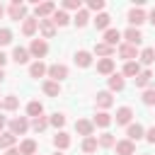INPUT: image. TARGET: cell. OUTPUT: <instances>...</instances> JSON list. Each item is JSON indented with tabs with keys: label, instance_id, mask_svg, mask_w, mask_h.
<instances>
[{
	"label": "cell",
	"instance_id": "obj_1",
	"mask_svg": "<svg viewBox=\"0 0 155 155\" xmlns=\"http://www.w3.org/2000/svg\"><path fill=\"white\" fill-rule=\"evenodd\" d=\"M29 53L34 56V58H44L46 53H48V44L44 41V39H31V44H29Z\"/></svg>",
	"mask_w": 155,
	"mask_h": 155
},
{
	"label": "cell",
	"instance_id": "obj_2",
	"mask_svg": "<svg viewBox=\"0 0 155 155\" xmlns=\"http://www.w3.org/2000/svg\"><path fill=\"white\" fill-rule=\"evenodd\" d=\"M53 82H61L63 78H68V68L65 65H61V63H53V65H48V73H46Z\"/></svg>",
	"mask_w": 155,
	"mask_h": 155
},
{
	"label": "cell",
	"instance_id": "obj_3",
	"mask_svg": "<svg viewBox=\"0 0 155 155\" xmlns=\"http://www.w3.org/2000/svg\"><path fill=\"white\" fill-rule=\"evenodd\" d=\"M27 128H29V121H27L24 116H17V119H12V121H10V133H15V136L27 133Z\"/></svg>",
	"mask_w": 155,
	"mask_h": 155
},
{
	"label": "cell",
	"instance_id": "obj_4",
	"mask_svg": "<svg viewBox=\"0 0 155 155\" xmlns=\"http://www.w3.org/2000/svg\"><path fill=\"white\" fill-rule=\"evenodd\" d=\"M10 17H12V19H27V5L19 2V0H12V5H10Z\"/></svg>",
	"mask_w": 155,
	"mask_h": 155
},
{
	"label": "cell",
	"instance_id": "obj_5",
	"mask_svg": "<svg viewBox=\"0 0 155 155\" xmlns=\"http://www.w3.org/2000/svg\"><path fill=\"white\" fill-rule=\"evenodd\" d=\"M75 131H78L80 136L90 138V136H92V131H94V124H92V121H87V119H78V121H75Z\"/></svg>",
	"mask_w": 155,
	"mask_h": 155
},
{
	"label": "cell",
	"instance_id": "obj_6",
	"mask_svg": "<svg viewBox=\"0 0 155 155\" xmlns=\"http://www.w3.org/2000/svg\"><path fill=\"white\" fill-rule=\"evenodd\" d=\"M124 36H126V44H131V46H138V44L143 41L140 29H136V27H128V29L124 31Z\"/></svg>",
	"mask_w": 155,
	"mask_h": 155
},
{
	"label": "cell",
	"instance_id": "obj_7",
	"mask_svg": "<svg viewBox=\"0 0 155 155\" xmlns=\"http://www.w3.org/2000/svg\"><path fill=\"white\" fill-rule=\"evenodd\" d=\"M126 136H128V140H140L143 136H145V128L140 126V124H128V128H126Z\"/></svg>",
	"mask_w": 155,
	"mask_h": 155
},
{
	"label": "cell",
	"instance_id": "obj_8",
	"mask_svg": "<svg viewBox=\"0 0 155 155\" xmlns=\"http://www.w3.org/2000/svg\"><path fill=\"white\" fill-rule=\"evenodd\" d=\"M114 148H116V153H119V155H133V153H136V143H133V140H128V138H126V140H116V145H114Z\"/></svg>",
	"mask_w": 155,
	"mask_h": 155
},
{
	"label": "cell",
	"instance_id": "obj_9",
	"mask_svg": "<svg viewBox=\"0 0 155 155\" xmlns=\"http://www.w3.org/2000/svg\"><path fill=\"white\" fill-rule=\"evenodd\" d=\"M53 12H56V5H53V2H41V5H36V10H34L36 19H44V17L53 15Z\"/></svg>",
	"mask_w": 155,
	"mask_h": 155
},
{
	"label": "cell",
	"instance_id": "obj_10",
	"mask_svg": "<svg viewBox=\"0 0 155 155\" xmlns=\"http://www.w3.org/2000/svg\"><path fill=\"white\" fill-rule=\"evenodd\" d=\"M148 17H145V12L140 10V7H133L131 12H128V22H131V27H136L138 29V24H143Z\"/></svg>",
	"mask_w": 155,
	"mask_h": 155
},
{
	"label": "cell",
	"instance_id": "obj_11",
	"mask_svg": "<svg viewBox=\"0 0 155 155\" xmlns=\"http://www.w3.org/2000/svg\"><path fill=\"white\" fill-rule=\"evenodd\" d=\"M39 31L44 34V39H51L56 34V24L53 19H39Z\"/></svg>",
	"mask_w": 155,
	"mask_h": 155
},
{
	"label": "cell",
	"instance_id": "obj_12",
	"mask_svg": "<svg viewBox=\"0 0 155 155\" xmlns=\"http://www.w3.org/2000/svg\"><path fill=\"white\" fill-rule=\"evenodd\" d=\"M36 29H39V19H36V17H27L24 24H22V34H24V36H31Z\"/></svg>",
	"mask_w": 155,
	"mask_h": 155
},
{
	"label": "cell",
	"instance_id": "obj_13",
	"mask_svg": "<svg viewBox=\"0 0 155 155\" xmlns=\"http://www.w3.org/2000/svg\"><path fill=\"white\" fill-rule=\"evenodd\" d=\"M131 116H133V109L131 107H121V109H116V124H131Z\"/></svg>",
	"mask_w": 155,
	"mask_h": 155
},
{
	"label": "cell",
	"instance_id": "obj_14",
	"mask_svg": "<svg viewBox=\"0 0 155 155\" xmlns=\"http://www.w3.org/2000/svg\"><path fill=\"white\" fill-rule=\"evenodd\" d=\"M15 143H17V136L15 133H0V150H10V148H15Z\"/></svg>",
	"mask_w": 155,
	"mask_h": 155
},
{
	"label": "cell",
	"instance_id": "obj_15",
	"mask_svg": "<svg viewBox=\"0 0 155 155\" xmlns=\"http://www.w3.org/2000/svg\"><path fill=\"white\" fill-rule=\"evenodd\" d=\"M119 56L128 63V61H133L136 58V46H131V44H121L119 46Z\"/></svg>",
	"mask_w": 155,
	"mask_h": 155
},
{
	"label": "cell",
	"instance_id": "obj_16",
	"mask_svg": "<svg viewBox=\"0 0 155 155\" xmlns=\"http://www.w3.org/2000/svg\"><path fill=\"white\" fill-rule=\"evenodd\" d=\"M5 111H15L17 107H19V97L17 94H7V97H2V104H0Z\"/></svg>",
	"mask_w": 155,
	"mask_h": 155
},
{
	"label": "cell",
	"instance_id": "obj_17",
	"mask_svg": "<svg viewBox=\"0 0 155 155\" xmlns=\"http://www.w3.org/2000/svg\"><path fill=\"white\" fill-rule=\"evenodd\" d=\"M27 114H29L31 119H36V116H44V104H41L39 99L29 102V104H27Z\"/></svg>",
	"mask_w": 155,
	"mask_h": 155
},
{
	"label": "cell",
	"instance_id": "obj_18",
	"mask_svg": "<svg viewBox=\"0 0 155 155\" xmlns=\"http://www.w3.org/2000/svg\"><path fill=\"white\" fill-rule=\"evenodd\" d=\"M29 56H31V53H29V48H22V46H17V48L12 51V61H15V63H27V61H29Z\"/></svg>",
	"mask_w": 155,
	"mask_h": 155
},
{
	"label": "cell",
	"instance_id": "obj_19",
	"mask_svg": "<svg viewBox=\"0 0 155 155\" xmlns=\"http://www.w3.org/2000/svg\"><path fill=\"white\" fill-rule=\"evenodd\" d=\"M75 63H78L80 68L92 65V53H90V51H78V53H75Z\"/></svg>",
	"mask_w": 155,
	"mask_h": 155
},
{
	"label": "cell",
	"instance_id": "obj_20",
	"mask_svg": "<svg viewBox=\"0 0 155 155\" xmlns=\"http://www.w3.org/2000/svg\"><path fill=\"white\" fill-rule=\"evenodd\" d=\"M97 70H99L102 75H114V61H111V58H102V61L97 63Z\"/></svg>",
	"mask_w": 155,
	"mask_h": 155
},
{
	"label": "cell",
	"instance_id": "obj_21",
	"mask_svg": "<svg viewBox=\"0 0 155 155\" xmlns=\"http://www.w3.org/2000/svg\"><path fill=\"white\" fill-rule=\"evenodd\" d=\"M46 73H48V68H46L41 61H36V63L29 65V75H31V78H44Z\"/></svg>",
	"mask_w": 155,
	"mask_h": 155
},
{
	"label": "cell",
	"instance_id": "obj_22",
	"mask_svg": "<svg viewBox=\"0 0 155 155\" xmlns=\"http://www.w3.org/2000/svg\"><path fill=\"white\" fill-rule=\"evenodd\" d=\"M124 75H128V78H138V75H140V63H138V61H128V63L124 65Z\"/></svg>",
	"mask_w": 155,
	"mask_h": 155
},
{
	"label": "cell",
	"instance_id": "obj_23",
	"mask_svg": "<svg viewBox=\"0 0 155 155\" xmlns=\"http://www.w3.org/2000/svg\"><path fill=\"white\" fill-rule=\"evenodd\" d=\"M53 145H56L58 150H65V148L70 145V136H68V133H63V131H61V133H56V136H53Z\"/></svg>",
	"mask_w": 155,
	"mask_h": 155
},
{
	"label": "cell",
	"instance_id": "obj_24",
	"mask_svg": "<svg viewBox=\"0 0 155 155\" xmlns=\"http://www.w3.org/2000/svg\"><path fill=\"white\" fill-rule=\"evenodd\" d=\"M19 153L22 155H36V140H31V138L22 140L19 143Z\"/></svg>",
	"mask_w": 155,
	"mask_h": 155
},
{
	"label": "cell",
	"instance_id": "obj_25",
	"mask_svg": "<svg viewBox=\"0 0 155 155\" xmlns=\"http://www.w3.org/2000/svg\"><path fill=\"white\" fill-rule=\"evenodd\" d=\"M119 39H121V31H119V29H107V31H104V44L116 46V44H119Z\"/></svg>",
	"mask_w": 155,
	"mask_h": 155
},
{
	"label": "cell",
	"instance_id": "obj_26",
	"mask_svg": "<svg viewBox=\"0 0 155 155\" xmlns=\"http://www.w3.org/2000/svg\"><path fill=\"white\" fill-rule=\"evenodd\" d=\"M109 90H111V92L124 90V75H121V73H114V75L109 78Z\"/></svg>",
	"mask_w": 155,
	"mask_h": 155
},
{
	"label": "cell",
	"instance_id": "obj_27",
	"mask_svg": "<svg viewBox=\"0 0 155 155\" xmlns=\"http://www.w3.org/2000/svg\"><path fill=\"white\" fill-rule=\"evenodd\" d=\"M51 19H53V24H56V27H65V24L70 22V17H68V12H63V10H56Z\"/></svg>",
	"mask_w": 155,
	"mask_h": 155
},
{
	"label": "cell",
	"instance_id": "obj_28",
	"mask_svg": "<svg viewBox=\"0 0 155 155\" xmlns=\"http://www.w3.org/2000/svg\"><path fill=\"white\" fill-rule=\"evenodd\" d=\"M109 22H111V17H109L107 12H99V15L94 17V27H97V29H104V31H107V29H109Z\"/></svg>",
	"mask_w": 155,
	"mask_h": 155
},
{
	"label": "cell",
	"instance_id": "obj_29",
	"mask_svg": "<svg viewBox=\"0 0 155 155\" xmlns=\"http://www.w3.org/2000/svg\"><path fill=\"white\" fill-rule=\"evenodd\" d=\"M94 53H97V56H102V58H109V56L114 53V46H109V44H104V41H102V44H97V46H94Z\"/></svg>",
	"mask_w": 155,
	"mask_h": 155
},
{
	"label": "cell",
	"instance_id": "obj_30",
	"mask_svg": "<svg viewBox=\"0 0 155 155\" xmlns=\"http://www.w3.org/2000/svg\"><path fill=\"white\" fill-rule=\"evenodd\" d=\"M150 78H153V73H150V70H140V75L136 78V87H145V90H148Z\"/></svg>",
	"mask_w": 155,
	"mask_h": 155
},
{
	"label": "cell",
	"instance_id": "obj_31",
	"mask_svg": "<svg viewBox=\"0 0 155 155\" xmlns=\"http://www.w3.org/2000/svg\"><path fill=\"white\" fill-rule=\"evenodd\" d=\"M44 92H46V94H51V97H58L61 85H58V82H53V80H46V82H44Z\"/></svg>",
	"mask_w": 155,
	"mask_h": 155
},
{
	"label": "cell",
	"instance_id": "obj_32",
	"mask_svg": "<svg viewBox=\"0 0 155 155\" xmlns=\"http://www.w3.org/2000/svg\"><path fill=\"white\" fill-rule=\"evenodd\" d=\"M111 92H99L97 94V107H102V109H107V107H111Z\"/></svg>",
	"mask_w": 155,
	"mask_h": 155
},
{
	"label": "cell",
	"instance_id": "obj_33",
	"mask_svg": "<svg viewBox=\"0 0 155 155\" xmlns=\"http://www.w3.org/2000/svg\"><path fill=\"white\" fill-rule=\"evenodd\" d=\"M92 124H94V126H102V128H107V126L111 124V116H109L107 111H99V114L94 116V121H92Z\"/></svg>",
	"mask_w": 155,
	"mask_h": 155
},
{
	"label": "cell",
	"instance_id": "obj_34",
	"mask_svg": "<svg viewBox=\"0 0 155 155\" xmlns=\"http://www.w3.org/2000/svg\"><path fill=\"white\" fill-rule=\"evenodd\" d=\"M46 126H48V119H46V116H36V119H31V128H34L36 133L46 131Z\"/></svg>",
	"mask_w": 155,
	"mask_h": 155
},
{
	"label": "cell",
	"instance_id": "obj_35",
	"mask_svg": "<svg viewBox=\"0 0 155 155\" xmlns=\"http://www.w3.org/2000/svg\"><path fill=\"white\" fill-rule=\"evenodd\" d=\"M97 143H99L102 148H111V145H116V138H114L111 133H102V136L97 138Z\"/></svg>",
	"mask_w": 155,
	"mask_h": 155
},
{
	"label": "cell",
	"instance_id": "obj_36",
	"mask_svg": "<svg viewBox=\"0 0 155 155\" xmlns=\"http://www.w3.org/2000/svg\"><path fill=\"white\" fill-rule=\"evenodd\" d=\"M153 61H155V48H143V51H140V63L150 65Z\"/></svg>",
	"mask_w": 155,
	"mask_h": 155
},
{
	"label": "cell",
	"instance_id": "obj_37",
	"mask_svg": "<svg viewBox=\"0 0 155 155\" xmlns=\"http://www.w3.org/2000/svg\"><path fill=\"white\" fill-rule=\"evenodd\" d=\"M97 145H99V143H97V138H94V136H90V138H85V140H82V150H85V153H94V150H97Z\"/></svg>",
	"mask_w": 155,
	"mask_h": 155
},
{
	"label": "cell",
	"instance_id": "obj_38",
	"mask_svg": "<svg viewBox=\"0 0 155 155\" xmlns=\"http://www.w3.org/2000/svg\"><path fill=\"white\" fill-rule=\"evenodd\" d=\"M48 124H51V126H56V128H61V126L65 124V116L56 111V114H51V116H48Z\"/></svg>",
	"mask_w": 155,
	"mask_h": 155
},
{
	"label": "cell",
	"instance_id": "obj_39",
	"mask_svg": "<svg viewBox=\"0 0 155 155\" xmlns=\"http://www.w3.org/2000/svg\"><path fill=\"white\" fill-rule=\"evenodd\" d=\"M87 19H90V15H87V10H80V12L75 15V19H73V22H75L78 27H85V24H87Z\"/></svg>",
	"mask_w": 155,
	"mask_h": 155
},
{
	"label": "cell",
	"instance_id": "obj_40",
	"mask_svg": "<svg viewBox=\"0 0 155 155\" xmlns=\"http://www.w3.org/2000/svg\"><path fill=\"white\" fill-rule=\"evenodd\" d=\"M143 104H155V87H148L145 92H143Z\"/></svg>",
	"mask_w": 155,
	"mask_h": 155
},
{
	"label": "cell",
	"instance_id": "obj_41",
	"mask_svg": "<svg viewBox=\"0 0 155 155\" xmlns=\"http://www.w3.org/2000/svg\"><path fill=\"white\" fill-rule=\"evenodd\" d=\"M12 41V31L10 29H0V46H7Z\"/></svg>",
	"mask_w": 155,
	"mask_h": 155
},
{
	"label": "cell",
	"instance_id": "obj_42",
	"mask_svg": "<svg viewBox=\"0 0 155 155\" xmlns=\"http://www.w3.org/2000/svg\"><path fill=\"white\" fill-rule=\"evenodd\" d=\"M63 7H65V10H78V12H80V0H65Z\"/></svg>",
	"mask_w": 155,
	"mask_h": 155
},
{
	"label": "cell",
	"instance_id": "obj_43",
	"mask_svg": "<svg viewBox=\"0 0 155 155\" xmlns=\"http://www.w3.org/2000/svg\"><path fill=\"white\" fill-rule=\"evenodd\" d=\"M87 7H90V10H102V7H104V0H90Z\"/></svg>",
	"mask_w": 155,
	"mask_h": 155
},
{
	"label": "cell",
	"instance_id": "obj_44",
	"mask_svg": "<svg viewBox=\"0 0 155 155\" xmlns=\"http://www.w3.org/2000/svg\"><path fill=\"white\" fill-rule=\"evenodd\" d=\"M145 140H148V143H155V126L145 131Z\"/></svg>",
	"mask_w": 155,
	"mask_h": 155
},
{
	"label": "cell",
	"instance_id": "obj_45",
	"mask_svg": "<svg viewBox=\"0 0 155 155\" xmlns=\"http://www.w3.org/2000/svg\"><path fill=\"white\" fill-rule=\"evenodd\" d=\"M5 155H22V153H19V148H10Z\"/></svg>",
	"mask_w": 155,
	"mask_h": 155
},
{
	"label": "cell",
	"instance_id": "obj_46",
	"mask_svg": "<svg viewBox=\"0 0 155 155\" xmlns=\"http://www.w3.org/2000/svg\"><path fill=\"white\" fill-rule=\"evenodd\" d=\"M148 22H150V24L155 27V7H153V12H150V17H148Z\"/></svg>",
	"mask_w": 155,
	"mask_h": 155
},
{
	"label": "cell",
	"instance_id": "obj_47",
	"mask_svg": "<svg viewBox=\"0 0 155 155\" xmlns=\"http://www.w3.org/2000/svg\"><path fill=\"white\" fill-rule=\"evenodd\" d=\"M5 124H7V119H5V116H0V133H2V128H5Z\"/></svg>",
	"mask_w": 155,
	"mask_h": 155
},
{
	"label": "cell",
	"instance_id": "obj_48",
	"mask_svg": "<svg viewBox=\"0 0 155 155\" xmlns=\"http://www.w3.org/2000/svg\"><path fill=\"white\" fill-rule=\"evenodd\" d=\"M5 61H7V56H5V53H2V51H0V68H2V65H5Z\"/></svg>",
	"mask_w": 155,
	"mask_h": 155
},
{
	"label": "cell",
	"instance_id": "obj_49",
	"mask_svg": "<svg viewBox=\"0 0 155 155\" xmlns=\"http://www.w3.org/2000/svg\"><path fill=\"white\" fill-rule=\"evenodd\" d=\"M2 80H5V73H2V68H0V82H2Z\"/></svg>",
	"mask_w": 155,
	"mask_h": 155
},
{
	"label": "cell",
	"instance_id": "obj_50",
	"mask_svg": "<svg viewBox=\"0 0 155 155\" xmlns=\"http://www.w3.org/2000/svg\"><path fill=\"white\" fill-rule=\"evenodd\" d=\"M2 12H5V7H2V5H0V17H2Z\"/></svg>",
	"mask_w": 155,
	"mask_h": 155
},
{
	"label": "cell",
	"instance_id": "obj_51",
	"mask_svg": "<svg viewBox=\"0 0 155 155\" xmlns=\"http://www.w3.org/2000/svg\"><path fill=\"white\" fill-rule=\"evenodd\" d=\"M53 155H63V153H61V150H56V153H53Z\"/></svg>",
	"mask_w": 155,
	"mask_h": 155
},
{
	"label": "cell",
	"instance_id": "obj_52",
	"mask_svg": "<svg viewBox=\"0 0 155 155\" xmlns=\"http://www.w3.org/2000/svg\"><path fill=\"white\" fill-rule=\"evenodd\" d=\"M0 104H2V97H0Z\"/></svg>",
	"mask_w": 155,
	"mask_h": 155
}]
</instances>
